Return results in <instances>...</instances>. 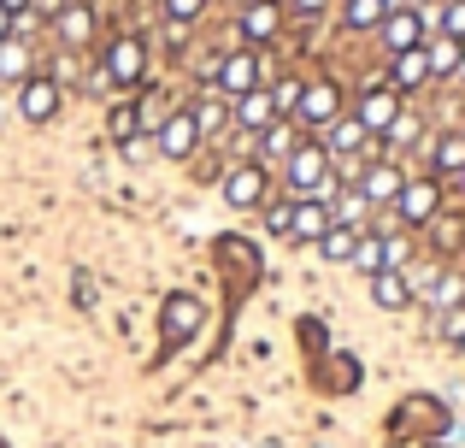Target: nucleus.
Wrapping results in <instances>:
<instances>
[{
	"mask_svg": "<svg viewBox=\"0 0 465 448\" xmlns=\"http://www.w3.org/2000/svg\"><path fill=\"white\" fill-rule=\"evenodd\" d=\"M412 6H442V0H412Z\"/></svg>",
	"mask_w": 465,
	"mask_h": 448,
	"instance_id": "e433bc0d",
	"label": "nucleus"
},
{
	"mask_svg": "<svg viewBox=\"0 0 465 448\" xmlns=\"http://www.w3.org/2000/svg\"><path fill=\"white\" fill-rule=\"evenodd\" d=\"M283 0H248L242 6V47H260V42H277V30H283Z\"/></svg>",
	"mask_w": 465,
	"mask_h": 448,
	"instance_id": "ddd939ff",
	"label": "nucleus"
},
{
	"mask_svg": "<svg viewBox=\"0 0 465 448\" xmlns=\"http://www.w3.org/2000/svg\"><path fill=\"white\" fill-rule=\"evenodd\" d=\"M330 219H336V224H353V230H365V219H371V201H365L353 184H341V189H336V201H330Z\"/></svg>",
	"mask_w": 465,
	"mask_h": 448,
	"instance_id": "412c9836",
	"label": "nucleus"
},
{
	"mask_svg": "<svg viewBox=\"0 0 465 448\" xmlns=\"http://www.w3.org/2000/svg\"><path fill=\"white\" fill-rule=\"evenodd\" d=\"M436 336H442L448 348H465V301H460V307H442V313H436Z\"/></svg>",
	"mask_w": 465,
	"mask_h": 448,
	"instance_id": "cd10ccee",
	"label": "nucleus"
},
{
	"mask_svg": "<svg viewBox=\"0 0 465 448\" xmlns=\"http://www.w3.org/2000/svg\"><path fill=\"white\" fill-rule=\"evenodd\" d=\"M260 47H230V54L213 59V95H224V101H242L248 89H260Z\"/></svg>",
	"mask_w": 465,
	"mask_h": 448,
	"instance_id": "f03ea898",
	"label": "nucleus"
},
{
	"mask_svg": "<svg viewBox=\"0 0 465 448\" xmlns=\"http://www.w3.org/2000/svg\"><path fill=\"white\" fill-rule=\"evenodd\" d=\"M424 54H430V83L454 77V71L465 65V42H454V35H424Z\"/></svg>",
	"mask_w": 465,
	"mask_h": 448,
	"instance_id": "aec40b11",
	"label": "nucleus"
},
{
	"mask_svg": "<svg viewBox=\"0 0 465 448\" xmlns=\"http://www.w3.org/2000/svg\"><path fill=\"white\" fill-rule=\"evenodd\" d=\"M283 184H289V195L295 201H336V189H341V172H336V160L324 154V142H301L295 154L283 160Z\"/></svg>",
	"mask_w": 465,
	"mask_h": 448,
	"instance_id": "f257e3e1",
	"label": "nucleus"
},
{
	"mask_svg": "<svg viewBox=\"0 0 465 448\" xmlns=\"http://www.w3.org/2000/svg\"><path fill=\"white\" fill-rule=\"evenodd\" d=\"M360 236H365V230H353V224H330L324 236L312 242V248H318V260H330V265H353V254H360Z\"/></svg>",
	"mask_w": 465,
	"mask_h": 448,
	"instance_id": "f3484780",
	"label": "nucleus"
},
{
	"mask_svg": "<svg viewBox=\"0 0 465 448\" xmlns=\"http://www.w3.org/2000/svg\"><path fill=\"white\" fill-rule=\"evenodd\" d=\"M465 172V130H442L430 142V177H460Z\"/></svg>",
	"mask_w": 465,
	"mask_h": 448,
	"instance_id": "6ab92c4d",
	"label": "nucleus"
},
{
	"mask_svg": "<svg viewBox=\"0 0 465 448\" xmlns=\"http://www.w3.org/2000/svg\"><path fill=\"white\" fill-rule=\"evenodd\" d=\"M101 77L113 83V89H136V83L148 77V42H142V35H118V42H106Z\"/></svg>",
	"mask_w": 465,
	"mask_h": 448,
	"instance_id": "39448f33",
	"label": "nucleus"
},
{
	"mask_svg": "<svg viewBox=\"0 0 465 448\" xmlns=\"http://www.w3.org/2000/svg\"><path fill=\"white\" fill-rule=\"evenodd\" d=\"M0 6H6V12H12V18H24V12H30V6H35V0H0Z\"/></svg>",
	"mask_w": 465,
	"mask_h": 448,
	"instance_id": "f704fd0d",
	"label": "nucleus"
},
{
	"mask_svg": "<svg viewBox=\"0 0 465 448\" xmlns=\"http://www.w3.org/2000/svg\"><path fill=\"white\" fill-rule=\"evenodd\" d=\"M383 6H389V12H407V6H412V0H383Z\"/></svg>",
	"mask_w": 465,
	"mask_h": 448,
	"instance_id": "c9c22d12",
	"label": "nucleus"
},
{
	"mask_svg": "<svg viewBox=\"0 0 465 448\" xmlns=\"http://www.w3.org/2000/svg\"><path fill=\"white\" fill-rule=\"evenodd\" d=\"M94 6H83V0H65V6L54 12V35H59V47H71V54H83V47L94 42Z\"/></svg>",
	"mask_w": 465,
	"mask_h": 448,
	"instance_id": "f8f14e48",
	"label": "nucleus"
},
{
	"mask_svg": "<svg viewBox=\"0 0 465 448\" xmlns=\"http://www.w3.org/2000/svg\"><path fill=\"white\" fill-rule=\"evenodd\" d=\"M165 319H171V331L189 336V331H194V319H201V307H194V301L183 295V301H171V307H165Z\"/></svg>",
	"mask_w": 465,
	"mask_h": 448,
	"instance_id": "c85d7f7f",
	"label": "nucleus"
},
{
	"mask_svg": "<svg viewBox=\"0 0 465 448\" xmlns=\"http://www.w3.org/2000/svg\"><path fill=\"white\" fill-rule=\"evenodd\" d=\"M336 118H341V89H336V77H312L307 89H301L295 124H301V130H330Z\"/></svg>",
	"mask_w": 465,
	"mask_h": 448,
	"instance_id": "6e6552de",
	"label": "nucleus"
},
{
	"mask_svg": "<svg viewBox=\"0 0 465 448\" xmlns=\"http://www.w3.org/2000/svg\"><path fill=\"white\" fill-rule=\"evenodd\" d=\"M365 284H371V301H377L383 313L412 307V295H419V289H412V272H401V265H389V272H371Z\"/></svg>",
	"mask_w": 465,
	"mask_h": 448,
	"instance_id": "4468645a",
	"label": "nucleus"
},
{
	"mask_svg": "<svg viewBox=\"0 0 465 448\" xmlns=\"http://www.w3.org/2000/svg\"><path fill=\"white\" fill-rule=\"evenodd\" d=\"M224 118H230L224 95H213V101H206V106H194V124H201V136H206V130H218V124H224Z\"/></svg>",
	"mask_w": 465,
	"mask_h": 448,
	"instance_id": "c756f323",
	"label": "nucleus"
},
{
	"mask_svg": "<svg viewBox=\"0 0 465 448\" xmlns=\"http://www.w3.org/2000/svg\"><path fill=\"white\" fill-rule=\"evenodd\" d=\"M430 83V54L424 47H407V54H389V89L407 95V89H424Z\"/></svg>",
	"mask_w": 465,
	"mask_h": 448,
	"instance_id": "dca6fc26",
	"label": "nucleus"
},
{
	"mask_svg": "<svg viewBox=\"0 0 465 448\" xmlns=\"http://www.w3.org/2000/svg\"><path fill=\"white\" fill-rule=\"evenodd\" d=\"M6 77H30V47H24L18 42V35H12V42H0V83H6Z\"/></svg>",
	"mask_w": 465,
	"mask_h": 448,
	"instance_id": "a878e982",
	"label": "nucleus"
},
{
	"mask_svg": "<svg viewBox=\"0 0 465 448\" xmlns=\"http://www.w3.org/2000/svg\"><path fill=\"white\" fill-rule=\"evenodd\" d=\"M460 195H465V172H460Z\"/></svg>",
	"mask_w": 465,
	"mask_h": 448,
	"instance_id": "4c0bfd02",
	"label": "nucleus"
},
{
	"mask_svg": "<svg viewBox=\"0 0 465 448\" xmlns=\"http://www.w3.org/2000/svg\"><path fill=\"white\" fill-rule=\"evenodd\" d=\"M330 224L336 219H330L324 201H295V213H289V242H318Z\"/></svg>",
	"mask_w": 465,
	"mask_h": 448,
	"instance_id": "a211bd4d",
	"label": "nucleus"
},
{
	"mask_svg": "<svg viewBox=\"0 0 465 448\" xmlns=\"http://www.w3.org/2000/svg\"><path fill=\"white\" fill-rule=\"evenodd\" d=\"M206 12V0H165V18H171V30H183V24H194Z\"/></svg>",
	"mask_w": 465,
	"mask_h": 448,
	"instance_id": "7c9ffc66",
	"label": "nucleus"
},
{
	"mask_svg": "<svg viewBox=\"0 0 465 448\" xmlns=\"http://www.w3.org/2000/svg\"><path fill=\"white\" fill-rule=\"evenodd\" d=\"M230 118H236L242 130H253V136H265L272 124H283V118H277V106H272V89H265V83H260V89H248V95H242V101L230 106Z\"/></svg>",
	"mask_w": 465,
	"mask_h": 448,
	"instance_id": "2eb2a0df",
	"label": "nucleus"
},
{
	"mask_svg": "<svg viewBox=\"0 0 465 448\" xmlns=\"http://www.w3.org/2000/svg\"><path fill=\"white\" fill-rule=\"evenodd\" d=\"M289 213H295V201H277V207L265 201V224H272L277 236H289Z\"/></svg>",
	"mask_w": 465,
	"mask_h": 448,
	"instance_id": "2f4dec72",
	"label": "nucleus"
},
{
	"mask_svg": "<svg viewBox=\"0 0 465 448\" xmlns=\"http://www.w3.org/2000/svg\"><path fill=\"white\" fill-rule=\"evenodd\" d=\"M18 113L30 118V124H54V118H59V77L30 71V77L18 83Z\"/></svg>",
	"mask_w": 465,
	"mask_h": 448,
	"instance_id": "9d476101",
	"label": "nucleus"
},
{
	"mask_svg": "<svg viewBox=\"0 0 465 448\" xmlns=\"http://www.w3.org/2000/svg\"><path fill=\"white\" fill-rule=\"evenodd\" d=\"M224 201L236 213H253V207H265L272 201V172H265L260 160H242V165H230L224 172Z\"/></svg>",
	"mask_w": 465,
	"mask_h": 448,
	"instance_id": "423d86ee",
	"label": "nucleus"
},
{
	"mask_svg": "<svg viewBox=\"0 0 465 448\" xmlns=\"http://www.w3.org/2000/svg\"><path fill=\"white\" fill-rule=\"evenodd\" d=\"M106 130H113L118 148H130V142L142 136V106H136V101H118V106H113V118H106Z\"/></svg>",
	"mask_w": 465,
	"mask_h": 448,
	"instance_id": "b1692460",
	"label": "nucleus"
},
{
	"mask_svg": "<svg viewBox=\"0 0 465 448\" xmlns=\"http://www.w3.org/2000/svg\"><path fill=\"white\" fill-rule=\"evenodd\" d=\"M353 118L365 124V136H371V142L389 136V130L401 124V95L389 89V77H383V83H365L360 101H353Z\"/></svg>",
	"mask_w": 465,
	"mask_h": 448,
	"instance_id": "20e7f679",
	"label": "nucleus"
},
{
	"mask_svg": "<svg viewBox=\"0 0 465 448\" xmlns=\"http://www.w3.org/2000/svg\"><path fill=\"white\" fill-rule=\"evenodd\" d=\"M12 35H18V18H12V12L0 6V42H12Z\"/></svg>",
	"mask_w": 465,
	"mask_h": 448,
	"instance_id": "72a5a7b5",
	"label": "nucleus"
},
{
	"mask_svg": "<svg viewBox=\"0 0 465 448\" xmlns=\"http://www.w3.org/2000/svg\"><path fill=\"white\" fill-rule=\"evenodd\" d=\"M436 213H442V177H407V189L395 195L389 219L407 224V230H419V224H430Z\"/></svg>",
	"mask_w": 465,
	"mask_h": 448,
	"instance_id": "7ed1b4c3",
	"label": "nucleus"
},
{
	"mask_svg": "<svg viewBox=\"0 0 465 448\" xmlns=\"http://www.w3.org/2000/svg\"><path fill=\"white\" fill-rule=\"evenodd\" d=\"M389 18L383 0H341V30H377Z\"/></svg>",
	"mask_w": 465,
	"mask_h": 448,
	"instance_id": "5701e85b",
	"label": "nucleus"
},
{
	"mask_svg": "<svg viewBox=\"0 0 465 448\" xmlns=\"http://www.w3.org/2000/svg\"><path fill=\"white\" fill-rule=\"evenodd\" d=\"M283 12H295V18H324L330 0H283Z\"/></svg>",
	"mask_w": 465,
	"mask_h": 448,
	"instance_id": "473e14b6",
	"label": "nucleus"
},
{
	"mask_svg": "<svg viewBox=\"0 0 465 448\" xmlns=\"http://www.w3.org/2000/svg\"><path fill=\"white\" fill-rule=\"evenodd\" d=\"M301 89H307V77H277V83H272V106H277V118H295Z\"/></svg>",
	"mask_w": 465,
	"mask_h": 448,
	"instance_id": "bb28decb",
	"label": "nucleus"
},
{
	"mask_svg": "<svg viewBox=\"0 0 465 448\" xmlns=\"http://www.w3.org/2000/svg\"><path fill=\"white\" fill-rule=\"evenodd\" d=\"M194 148H201V124H194L189 106H177V113L159 118V130H153V154L159 160H194Z\"/></svg>",
	"mask_w": 465,
	"mask_h": 448,
	"instance_id": "0eeeda50",
	"label": "nucleus"
},
{
	"mask_svg": "<svg viewBox=\"0 0 465 448\" xmlns=\"http://www.w3.org/2000/svg\"><path fill=\"white\" fill-rule=\"evenodd\" d=\"M301 148V142H295V124H289V118H283V124H272V130H265V136H260V165H265V172H272V160H289V154H295Z\"/></svg>",
	"mask_w": 465,
	"mask_h": 448,
	"instance_id": "4be33fe9",
	"label": "nucleus"
},
{
	"mask_svg": "<svg viewBox=\"0 0 465 448\" xmlns=\"http://www.w3.org/2000/svg\"><path fill=\"white\" fill-rule=\"evenodd\" d=\"M353 189L371 201V213H389V207H395V195L407 189V172H401L395 160H371L360 177H353Z\"/></svg>",
	"mask_w": 465,
	"mask_h": 448,
	"instance_id": "1a4fd4ad",
	"label": "nucleus"
},
{
	"mask_svg": "<svg viewBox=\"0 0 465 448\" xmlns=\"http://www.w3.org/2000/svg\"><path fill=\"white\" fill-rule=\"evenodd\" d=\"M424 35H430V18H424L419 6H407V12H389V18L377 24V42H383L389 54H407V47H424Z\"/></svg>",
	"mask_w": 465,
	"mask_h": 448,
	"instance_id": "9b49d317",
	"label": "nucleus"
},
{
	"mask_svg": "<svg viewBox=\"0 0 465 448\" xmlns=\"http://www.w3.org/2000/svg\"><path fill=\"white\" fill-rule=\"evenodd\" d=\"M424 295H430L436 313H442V307H460V301H465V277L460 272H436L430 284H424Z\"/></svg>",
	"mask_w": 465,
	"mask_h": 448,
	"instance_id": "393cba45",
	"label": "nucleus"
}]
</instances>
